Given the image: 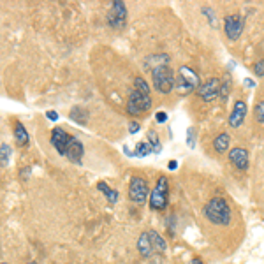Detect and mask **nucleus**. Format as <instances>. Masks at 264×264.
Instances as JSON below:
<instances>
[{
    "label": "nucleus",
    "instance_id": "1",
    "mask_svg": "<svg viewBox=\"0 0 264 264\" xmlns=\"http://www.w3.org/2000/svg\"><path fill=\"white\" fill-rule=\"evenodd\" d=\"M202 212H204L206 219L215 225H227L231 222V208L227 206L225 199L222 197L210 199V202L204 206Z\"/></svg>",
    "mask_w": 264,
    "mask_h": 264
},
{
    "label": "nucleus",
    "instance_id": "2",
    "mask_svg": "<svg viewBox=\"0 0 264 264\" xmlns=\"http://www.w3.org/2000/svg\"><path fill=\"white\" fill-rule=\"evenodd\" d=\"M201 86V79H199L197 72L194 69L183 66L180 67L178 71V76H176V92L180 95H187L190 92H197V88Z\"/></svg>",
    "mask_w": 264,
    "mask_h": 264
},
{
    "label": "nucleus",
    "instance_id": "3",
    "mask_svg": "<svg viewBox=\"0 0 264 264\" xmlns=\"http://www.w3.org/2000/svg\"><path fill=\"white\" fill-rule=\"evenodd\" d=\"M152 81H154V86L157 92H160V94H169L176 85L174 71L167 66L157 67L152 71Z\"/></svg>",
    "mask_w": 264,
    "mask_h": 264
},
{
    "label": "nucleus",
    "instance_id": "4",
    "mask_svg": "<svg viewBox=\"0 0 264 264\" xmlns=\"http://www.w3.org/2000/svg\"><path fill=\"white\" fill-rule=\"evenodd\" d=\"M167 192H169V182H167L166 176H160L150 196V208L155 212H162L167 204Z\"/></svg>",
    "mask_w": 264,
    "mask_h": 264
},
{
    "label": "nucleus",
    "instance_id": "5",
    "mask_svg": "<svg viewBox=\"0 0 264 264\" xmlns=\"http://www.w3.org/2000/svg\"><path fill=\"white\" fill-rule=\"evenodd\" d=\"M152 108V99L150 95L146 94H141V92L134 90L131 95H129V101H127V113L129 114H143L146 111H150Z\"/></svg>",
    "mask_w": 264,
    "mask_h": 264
},
{
    "label": "nucleus",
    "instance_id": "6",
    "mask_svg": "<svg viewBox=\"0 0 264 264\" xmlns=\"http://www.w3.org/2000/svg\"><path fill=\"white\" fill-rule=\"evenodd\" d=\"M148 197V183L141 176H134L129 185V199L136 204H143Z\"/></svg>",
    "mask_w": 264,
    "mask_h": 264
},
{
    "label": "nucleus",
    "instance_id": "7",
    "mask_svg": "<svg viewBox=\"0 0 264 264\" xmlns=\"http://www.w3.org/2000/svg\"><path fill=\"white\" fill-rule=\"evenodd\" d=\"M106 20H108V25L111 26V28H122V26L125 25V20H127V9H125V4L120 2V0H114Z\"/></svg>",
    "mask_w": 264,
    "mask_h": 264
},
{
    "label": "nucleus",
    "instance_id": "8",
    "mask_svg": "<svg viewBox=\"0 0 264 264\" xmlns=\"http://www.w3.org/2000/svg\"><path fill=\"white\" fill-rule=\"evenodd\" d=\"M243 26H245V18L242 14H229V16H225L224 30H225V36L231 41H236L242 36Z\"/></svg>",
    "mask_w": 264,
    "mask_h": 264
},
{
    "label": "nucleus",
    "instance_id": "9",
    "mask_svg": "<svg viewBox=\"0 0 264 264\" xmlns=\"http://www.w3.org/2000/svg\"><path fill=\"white\" fill-rule=\"evenodd\" d=\"M220 86H222L220 79L210 78L208 81L204 83V85H201L197 88L196 94H197L199 99H202V101L212 102V101H215L217 97H220Z\"/></svg>",
    "mask_w": 264,
    "mask_h": 264
},
{
    "label": "nucleus",
    "instance_id": "10",
    "mask_svg": "<svg viewBox=\"0 0 264 264\" xmlns=\"http://www.w3.org/2000/svg\"><path fill=\"white\" fill-rule=\"evenodd\" d=\"M69 143H71V134H67L62 127H55L51 131V144L60 155L67 154Z\"/></svg>",
    "mask_w": 264,
    "mask_h": 264
},
{
    "label": "nucleus",
    "instance_id": "11",
    "mask_svg": "<svg viewBox=\"0 0 264 264\" xmlns=\"http://www.w3.org/2000/svg\"><path fill=\"white\" fill-rule=\"evenodd\" d=\"M247 111H248V108L243 101H236L234 108H232L231 114H229V125H231L232 129H238L240 125L243 124L245 116H247Z\"/></svg>",
    "mask_w": 264,
    "mask_h": 264
},
{
    "label": "nucleus",
    "instance_id": "12",
    "mask_svg": "<svg viewBox=\"0 0 264 264\" xmlns=\"http://www.w3.org/2000/svg\"><path fill=\"white\" fill-rule=\"evenodd\" d=\"M229 160L236 166L238 171H247L248 169V152L245 148H232L229 152Z\"/></svg>",
    "mask_w": 264,
    "mask_h": 264
},
{
    "label": "nucleus",
    "instance_id": "13",
    "mask_svg": "<svg viewBox=\"0 0 264 264\" xmlns=\"http://www.w3.org/2000/svg\"><path fill=\"white\" fill-rule=\"evenodd\" d=\"M66 157L71 162H81V157H83V143L78 139V137L71 136V143H69V148H67V154Z\"/></svg>",
    "mask_w": 264,
    "mask_h": 264
},
{
    "label": "nucleus",
    "instance_id": "14",
    "mask_svg": "<svg viewBox=\"0 0 264 264\" xmlns=\"http://www.w3.org/2000/svg\"><path fill=\"white\" fill-rule=\"evenodd\" d=\"M137 250H139V254L143 255L144 259H150L152 255H154L155 248L154 245H152V240L150 236H148V232H141L139 240H137Z\"/></svg>",
    "mask_w": 264,
    "mask_h": 264
},
{
    "label": "nucleus",
    "instance_id": "15",
    "mask_svg": "<svg viewBox=\"0 0 264 264\" xmlns=\"http://www.w3.org/2000/svg\"><path fill=\"white\" fill-rule=\"evenodd\" d=\"M169 64V56L167 55H152V56H146V66L154 71L157 67H164Z\"/></svg>",
    "mask_w": 264,
    "mask_h": 264
},
{
    "label": "nucleus",
    "instance_id": "16",
    "mask_svg": "<svg viewBox=\"0 0 264 264\" xmlns=\"http://www.w3.org/2000/svg\"><path fill=\"white\" fill-rule=\"evenodd\" d=\"M14 139H16V143L20 144V146H26V144H28L30 141L28 132H26V129L23 127L21 124L14 125Z\"/></svg>",
    "mask_w": 264,
    "mask_h": 264
},
{
    "label": "nucleus",
    "instance_id": "17",
    "mask_svg": "<svg viewBox=\"0 0 264 264\" xmlns=\"http://www.w3.org/2000/svg\"><path fill=\"white\" fill-rule=\"evenodd\" d=\"M229 143H231V137H229L227 134H219V136L213 139V148H215L219 154H222V152H225L229 148Z\"/></svg>",
    "mask_w": 264,
    "mask_h": 264
},
{
    "label": "nucleus",
    "instance_id": "18",
    "mask_svg": "<svg viewBox=\"0 0 264 264\" xmlns=\"http://www.w3.org/2000/svg\"><path fill=\"white\" fill-rule=\"evenodd\" d=\"M97 189L101 190L102 194H104L106 199H108V201L111 202V204H114V202L118 201V192H116V190H113V189H109L108 183L99 182V183H97Z\"/></svg>",
    "mask_w": 264,
    "mask_h": 264
},
{
    "label": "nucleus",
    "instance_id": "19",
    "mask_svg": "<svg viewBox=\"0 0 264 264\" xmlns=\"http://www.w3.org/2000/svg\"><path fill=\"white\" fill-rule=\"evenodd\" d=\"M148 236H150L152 245H154L155 252H159V254H160V252L166 250V242H164V238H160L159 232H155V231H148Z\"/></svg>",
    "mask_w": 264,
    "mask_h": 264
},
{
    "label": "nucleus",
    "instance_id": "20",
    "mask_svg": "<svg viewBox=\"0 0 264 264\" xmlns=\"http://www.w3.org/2000/svg\"><path fill=\"white\" fill-rule=\"evenodd\" d=\"M71 118L74 122H78L79 125H85L88 120V113L83 108H72L71 111Z\"/></svg>",
    "mask_w": 264,
    "mask_h": 264
},
{
    "label": "nucleus",
    "instance_id": "21",
    "mask_svg": "<svg viewBox=\"0 0 264 264\" xmlns=\"http://www.w3.org/2000/svg\"><path fill=\"white\" fill-rule=\"evenodd\" d=\"M152 146L150 143H144V141H139V143L136 144V148H134V157H148L152 154Z\"/></svg>",
    "mask_w": 264,
    "mask_h": 264
},
{
    "label": "nucleus",
    "instance_id": "22",
    "mask_svg": "<svg viewBox=\"0 0 264 264\" xmlns=\"http://www.w3.org/2000/svg\"><path fill=\"white\" fill-rule=\"evenodd\" d=\"M148 143H150V146H152V150H154V154H160V152H162V146H160L159 136H157L154 131L148 132Z\"/></svg>",
    "mask_w": 264,
    "mask_h": 264
},
{
    "label": "nucleus",
    "instance_id": "23",
    "mask_svg": "<svg viewBox=\"0 0 264 264\" xmlns=\"http://www.w3.org/2000/svg\"><path fill=\"white\" fill-rule=\"evenodd\" d=\"M134 86H136V90H137V92H141V94L150 95V86H148V85H146V81H144L143 78H139V76H137V78L134 79Z\"/></svg>",
    "mask_w": 264,
    "mask_h": 264
},
{
    "label": "nucleus",
    "instance_id": "24",
    "mask_svg": "<svg viewBox=\"0 0 264 264\" xmlns=\"http://www.w3.org/2000/svg\"><path fill=\"white\" fill-rule=\"evenodd\" d=\"M254 114H255V120L261 122V124H264V101L257 102L254 108Z\"/></svg>",
    "mask_w": 264,
    "mask_h": 264
},
{
    "label": "nucleus",
    "instance_id": "25",
    "mask_svg": "<svg viewBox=\"0 0 264 264\" xmlns=\"http://www.w3.org/2000/svg\"><path fill=\"white\" fill-rule=\"evenodd\" d=\"M0 152H2V167H6L7 162H9V154H11V150H9V146H7L6 143H2V144H0Z\"/></svg>",
    "mask_w": 264,
    "mask_h": 264
},
{
    "label": "nucleus",
    "instance_id": "26",
    "mask_svg": "<svg viewBox=\"0 0 264 264\" xmlns=\"http://www.w3.org/2000/svg\"><path fill=\"white\" fill-rule=\"evenodd\" d=\"M252 71H254L257 76H264V58L259 60V62H255L254 66H252Z\"/></svg>",
    "mask_w": 264,
    "mask_h": 264
},
{
    "label": "nucleus",
    "instance_id": "27",
    "mask_svg": "<svg viewBox=\"0 0 264 264\" xmlns=\"http://www.w3.org/2000/svg\"><path fill=\"white\" fill-rule=\"evenodd\" d=\"M227 94H229V78H225V81L222 83V86H220V99L222 101L227 99Z\"/></svg>",
    "mask_w": 264,
    "mask_h": 264
},
{
    "label": "nucleus",
    "instance_id": "28",
    "mask_svg": "<svg viewBox=\"0 0 264 264\" xmlns=\"http://www.w3.org/2000/svg\"><path fill=\"white\" fill-rule=\"evenodd\" d=\"M155 120L159 122V124H164V122H167V113H164V111H159V113H155Z\"/></svg>",
    "mask_w": 264,
    "mask_h": 264
},
{
    "label": "nucleus",
    "instance_id": "29",
    "mask_svg": "<svg viewBox=\"0 0 264 264\" xmlns=\"http://www.w3.org/2000/svg\"><path fill=\"white\" fill-rule=\"evenodd\" d=\"M129 131H131L132 134L139 132V124H137V122H131V124H129Z\"/></svg>",
    "mask_w": 264,
    "mask_h": 264
},
{
    "label": "nucleus",
    "instance_id": "30",
    "mask_svg": "<svg viewBox=\"0 0 264 264\" xmlns=\"http://www.w3.org/2000/svg\"><path fill=\"white\" fill-rule=\"evenodd\" d=\"M48 118L49 120H58V113H56V111H48Z\"/></svg>",
    "mask_w": 264,
    "mask_h": 264
},
{
    "label": "nucleus",
    "instance_id": "31",
    "mask_svg": "<svg viewBox=\"0 0 264 264\" xmlns=\"http://www.w3.org/2000/svg\"><path fill=\"white\" fill-rule=\"evenodd\" d=\"M167 167H169V169H176V167H178V162H176V160H169Z\"/></svg>",
    "mask_w": 264,
    "mask_h": 264
},
{
    "label": "nucleus",
    "instance_id": "32",
    "mask_svg": "<svg viewBox=\"0 0 264 264\" xmlns=\"http://www.w3.org/2000/svg\"><path fill=\"white\" fill-rule=\"evenodd\" d=\"M245 85H247V86H255V83H254V79H250V78H247V79H245Z\"/></svg>",
    "mask_w": 264,
    "mask_h": 264
},
{
    "label": "nucleus",
    "instance_id": "33",
    "mask_svg": "<svg viewBox=\"0 0 264 264\" xmlns=\"http://www.w3.org/2000/svg\"><path fill=\"white\" fill-rule=\"evenodd\" d=\"M190 264H204V262H202L201 259H197V257H196V259H192V261H190Z\"/></svg>",
    "mask_w": 264,
    "mask_h": 264
},
{
    "label": "nucleus",
    "instance_id": "34",
    "mask_svg": "<svg viewBox=\"0 0 264 264\" xmlns=\"http://www.w3.org/2000/svg\"><path fill=\"white\" fill-rule=\"evenodd\" d=\"M26 264H37V262H26Z\"/></svg>",
    "mask_w": 264,
    "mask_h": 264
},
{
    "label": "nucleus",
    "instance_id": "35",
    "mask_svg": "<svg viewBox=\"0 0 264 264\" xmlns=\"http://www.w3.org/2000/svg\"><path fill=\"white\" fill-rule=\"evenodd\" d=\"M2 264H7V262H2Z\"/></svg>",
    "mask_w": 264,
    "mask_h": 264
}]
</instances>
